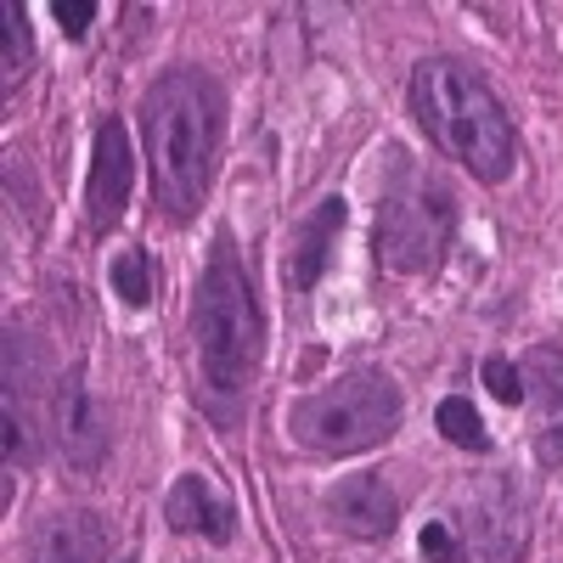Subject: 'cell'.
I'll return each instance as SVG.
<instances>
[{"label": "cell", "mask_w": 563, "mask_h": 563, "mask_svg": "<svg viewBox=\"0 0 563 563\" xmlns=\"http://www.w3.org/2000/svg\"><path fill=\"white\" fill-rule=\"evenodd\" d=\"M220 90L198 68H169L141 97V135H147V169L158 203L186 220L203 203V186L220 153Z\"/></svg>", "instance_id": "6da1fadb"}, {"label": "cell", "mask_w": 563, "mask_h": 563, "mask_svg": "<svg viewBox=\"0 0 563 563\" xmlns=\"http://www.w3.org/2000/svg\"><path fill=\"white\" fill-rule=\"evenodd\" d=\"M411 113L429 130V141L456 158L474 180H507L512 158H519V135H512L507 108L496 102V90L451 57H429L411 68Z\"/></svg>", "instance_id": "7a4b0ae2"}, {"label": "cell", "mask_w": 563, "mask_h": 563, "mask_svg": "<svg viewBox=\"0 0 563 563\" xmlns=\"http://www.w3.org/2000/svg\"><path fill=\"white\" fill-rule=\"evenodd\" d=\"M192 339H198V366H203V389L214 400H238L260 366V305L249 288V271L238 254L220 249L198 282V305H192Z\"/></svg>", "instance_id": "3957f363"}, {"label": "cell", "mask_w": 563, "mask_h": 563, "mask_svg": "<svg viewBox=\"0 0 563 563\" xmlns=\"http://www.w3.org/2000/svg\"><path fill=\"white\" fill-rule=\"evenodd\" d=\"M400 422V389L384 372H350V378L305 395L288 411V429L316 456H355L395 434Z\"/></svg>", "instance_id": "277c9868"}, {"label": "cell", "mask_w": 563, "mask_h": 563, "mask_svg": "<svg viewBox=\"0 0 563 563\" xmlns=\"http://www.w3.org/2000/svg\"><path fill=\"white\" fill-rule=\"evenodd\" d=\"M451 225H456V203L440 180H429L422 169H395V180L384 186L378 203V265L389 271H434L440 254L451 249Z\"/></svg>", "instance_id": "5b68a950"}, {"label": "cell", "mask_w": 563, "mask_h": 563, "mask_svg": "<svg viewBox=\"0 0 563 563\" xmlns=\"http://www.w3.org/2000/svg\"><path fill=\"white\" fill-rule=\"evenodd\" d=\"M124 203H130V135L119 119H102L97 141H90V180H85L90 231H113Z\"/></svg>", "instance_id": "8992f818"}, {"label": "cell", "mask_w": 563, "mask_h": 563, "mask_svg": "<svg viewBox=\"0 0 563 563\" xmlns=\"http://www.w3.org/2000/svg\"><path fill=\"white\" fill-rule=\"evenodd\" d=\"M52 422H57V445L74 467H97L108 456V411L79 378H57Z\"/></svg>", "instance_id": "52a82bcc"}, {"label": "cell", "mask_w": 563, "mask_h": 563, "mask_svg": "<svg viewBox=\"0 0 563 563\" xmlns=\"http://www.w3.org/2000/svg\"><path fill=\"white\" fill-rule=\"evenodd\" d=\"M327 512H333V525L355 541H384L400 519V501L395 490L378 479V474H350L344 485L327 490Z\"/></svg>", "instance_id": "ba28073f"}, {"label": "cell", "mask_w": 563, "mask_h": 563, "mask_svg": "<svg viewBox=\"0 0 563 563\" xmlns=\"http://www.w3.org/2000/svg\"><path fill=\"white\" fill-rule=\"evenodd\" d=\"M108 530L97 512H52L29 536V563H102Z\"/></svg>", "instance_id": "9c48e42d"}, {"label": "cell", "mask_w": 563, "mask_h": 563, "mask_svg": "<svg viewBox=\"0 0 563 563\" xmlns=\"http://www.w3.org/2000/svg\"><path fill=\"white\" fill-rule=\"evenodd\" d=\"M164 512H169V525L180 536H203V541H231L238 536V507H231L203 474H180L169 501H164Z\"/></svg>", "instance_id": "30bf717a"}, {"label": "cell", "mask_w": 563, "mask_h": 563, "mask_svg": "<svg viewBox=\"0 0 563 563\" xmlns=\"http://www.w3.org/2000/svg\"><path fill=\"white\" fill-rule=\"evenodd\" d=\"M339 225H344V198H321V209L299 225V243H294V260H288V282H294V288H316V282H321Z\"/></svg>", "instance_id": "8fae6325"}, {"label": "cell", "mask_w": 563, "mask_h": 563, "mask_svg": "<svg viewBox=\"0 0 563 563\" xmlns=\"http://www.w3.org/2000/svg\"><path fill=\"white\" fill-rule=\"evenodd\" d=\"M525 395L547 406V462L563 456V350H536L525 366Z\"/></svg>", "instance_id": "7c38bea8"}, {"label": "cell", "mask_w": 563, "mask_h": 563, "mask_svg": "<svg viewBox=\"0 0 563 563\" xmlns=\"http://www.w3.org/2000/svg\"><path fill=\"white\" fill-rule=\"evenodd\" d=\"M108 276H113V294H119L124 305H147V299H153V282H158L147 249H124V254L113 260Z\"/></svg>", "instance_id": "4fadbf2b"}, {"label": "cell", "mask_w": 563, "mask_h": 563, "mask_svg": "<svg viewBox=\"0 0 563 563\" xmlns=\"http://www.w3.org/2000/svg\"><path fill=\"white\" fill-rule=\"evenodd\" d=\"M434 422H440V434H445L451 445H462V451H490V434H485V422H479V411L467 406L462 395L440 400Z\"/></svg>", "instance_id": "5bb4252c"}, {"label": "cell", "mask_w": 563, "mask_h": 563, "mask_svg": "<svg viewBox=\"0 0 563 563\" xmlns=\"http://www.w3.org/2000/svg\"><path fill=\"white\" fill-rule=\"evenodd\" d=\"M485 384H490V395H496V400H507V406L530 400V395H525V372L512 366L507 355H490V361H485Z\"/></svg>", "instance_id": "9a60e30c"}, {"label": "cell", "mask_w": 563, "mask_h": 563, "mask_svg": "<svg viewBox=\"0 0 563 563\" xmlns=\"http://www.w3.org/2000/svg\"><path fill=\"white\" fill-rule=\"evenodd\" d=\"M7 85H18V74H23V63H29V29H23V7L18 0H7Z\"/></svg>", "instance_id": "2e32d148"}, {"label": "cell", "mask_w": 563, "mask_h": 563, "mask_svg": "<svg viewBox=\"0 0 563 563\" xmlns=\"http://www.w3.org/2000/svg\"><path fill=\"white\" fill-rule=\"evenodd\" d=\"M417 547H422V558H429V563H456L462 558L451 519H429V525H422V536H417Z\"/></svg>", "instance_id": "e0dca14e"}, {"label": "cell", "mask_w": 563, "mask_h": 563, "mask_svg": "<svg viewBox=\"0 0 563 563\" xmlns=\"http://www.w3.org/2000/svg\"><path fill=\"white\" fill-rule=\"evenodd\" d=\"M52 12H57L63 34H74V40H79V34H85L90 23H97V0H57Z\"/></svg>", "instance_id": "ac0fdd59"}, {"label": "cell", "mask_w": 563, "mask_h": 563, "mask_svg": "<svg viewBox=\"0 0 563 563\" xmlns=\"http://www.w3.org/2000/svg\"><path fill=\"white\" fill-rule=\"evenodd\" d=\"M124 563H135V558H124Z\"/></svg>", "instance_id": "d6986e66"}]
</instances>
